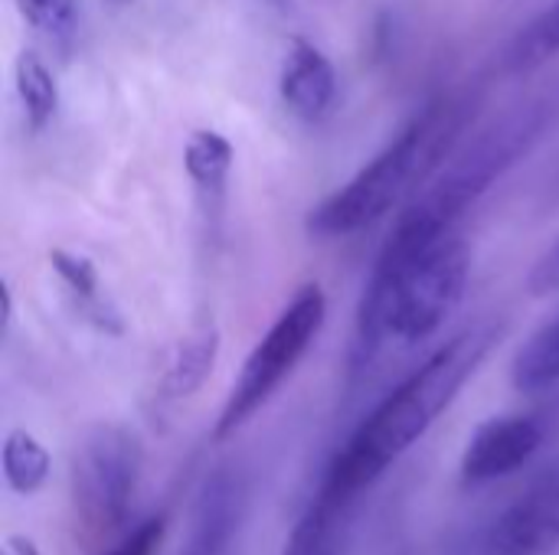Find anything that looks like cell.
Returning <instances> with one entry per match:
<instances>
[{
    "instance_id": "cell-1",
    "label": "cell",
    "mask_w": 559,
    "mask_h": 555,
    "mask_svg": "<svg viewBox=\"0 0 559 555\" xmlns=\"http://www.w3.org/2000/svg\"><path fill=\"white\" fill-rule=\"evenodd\" d=\"M501 337L504 324L481 321L442 343L354 429L344 448L331 458L321 487L360 500L383 478V471L439 422Z\"/></svg>"
},
{
    "instance_id": "cell-2",
    "label": "cell",
    "mask_w": 559,
    "mask_h": 555,
    "mask_svg": "<svg viewBox=\"0 0 559 555\" xmlns=\"http://www.w3.org/2000/svg\"><path fill=\"white\" fill-rule=\"evenodd\" d=\"M557 101L554 98H531L508 108L475 137H468L445 167L403 206L400 219L393 222L370 278L386 281L403 265H409L419 252H426L442 236L455 232L459 219L514 167L521 164L534 144L544 137L547 124L554 121Z\"/></svg>"
},
{
    "instance_id": "cell-3",
    "label": "cell",
    "mask_w": 559,
    "mask_h": 555,
    "mask_svg": "<svg viewBox=\"0 0 559 555\" xmlns=\"http://www.w3.org/2000/svg\"><path fill=\"white\" fill-rule=\"evenodd\" d=\"M475 105L478 101L468 92H449L432 98L367 167H360L341 190H334L308 213V236H354L370 222L383 219L403 196L413 200L419 186H426L459 150Z\"/></svg>"
},
{
    "instance_id": "cell-4",
    "label": "cell",
    "mask_w": 559,
    "mask_h": 555,
    "mask_svg": "<svg viewBox=\"0 0 559 555\" xmlns=\"http://www.w3.org/2000/svg\"><path fill=\"white\" fill-rule=\"evenodd\" d=\"M472 275V249L442 236L386 281H367L350 337V373H364L386 340L426 343L459 311Z\"/></svg>"
},
{
    "instance_id": "cell-5",
    "label": "cell",
    "mask_w": 559,
    "mask_h": 555,
    "mask_svg": "<svg viewBox=\"0 0 559 555\" xmlns=\"http://www.w3.org/2000/svg\"><path fill=\"white\" fill-rule=\"evenodd\" d=\"M328 317V298L321 285L308 281L295 291V298L282 307L275 324L265 330V337L249 350L223 409L213 425V438L226 442L236 435L295 373V366L305 360L311 343L318 340Z\"/></svg>"
},
{
    "instance_id": "cell-6",
    "label": "cell",
    "mask_w": 559,
    "mask_h": 555,
    "mask_svg": "<svg viewBox=\"0 0 559 555\" xmlns=\"http://www.w3.org/2000/svg\"><path fill=\"white\" fill-rule=\"evenodd\" d=\"M141 474V445L121 425L92 429L72 458V517L75 536L95 550L105 546L128 520Z\"/></svg>"
},
{
    "instance_id": "cell-7",
    "label": "cell",
    "mask_w": 559,
    "mask_h": 555,
    "mask_svg": "<svg viewBox=\"0 0 559 555\" xmlns=\"http://www.w3.org/2000/svg\"><path fill=\"white\" fill-rule=\"evenodd\" d=\"M559 546V461L498 514L478 540V555H550Z\"/></svg>"
},
{
    "instance_id": "cell-8",
    "label": "cell",
    "mask_w": 559,
    "mask_h": 555,
    "mask_svg": "<svg viewBox=\"0 0 559 555\" xmlns=\"http://www.w3.org/2000/svg\"><path fill=\"white\" fill-rule=\"evenodd\" d=\"M544 445V425L531 415H501L475 429L462 455V481L488 484L521 471Z\"/></svg>"
},
{
    "instance_id": "cell-9",
    "label": "cell",
    "mask_w": 559,
    "mask_h": 555,
    "mask_svg": "<svg viewBox=\"0 0 559 555\" xmlns=\"http://www.w3.org/2000/svg\"><path fill=\"white\" fill-rule=\"evenodd\" d=\"M246 520V484L236 471L223 468L206 478L197 494L187 543L177 555H233Z\"/></svg>"
},
{
    "instance_id": "cell-10",
    "label": "cell",
    "mask_w": 559,
    "mask_h": 555,
    "mask_svg": "<svg viewBox=\"0 0 559 555\" xmlns=\"http://www.w3.org/2000/svg\"><path fill=\"white\" fill-rule=\"evenodd\" d=\"M278 95L285 108L301 121L328 118L337 98V72L331 59L314 43L295 36L285 49V62L278 72Z\"/></svg>"
},
{
    "instance_id": "cell-11",
    "label": "cell",
    "mask_w": 559,
    "mask_h": 555,
    "mask_svg": "<svg viewBox=\"0 0 559 555\" xmlns=\"http://www.w3.org/2000/svg\"><path fill=\"white\" fill-rule=\"evenodd\" d=\"M216 357H219V327L213 321H203L190 334H183V340L170 347L160 379H157L160 399L167 402L190 399L210 379Z\"/></svg>"
},
{
    "instance_id": "cell-12",
    "label": "cell",
    "mask_w": 559,
    "mask_h": 555,
    "mask_svg": "<svg viewBox=\"0 0 559 555\" xmlns=\"http://www.w3.org/2000/svg\"><path fill=\"white\" fill-rule=\"evenodd\" d=\"M354 507L357 500L318 484V494L311 497L308 510L295 523L282 555H341L354 520Z\"/></svg>"
},
{
    "instance_id": "cell-13",
    "label": "cell",
    "mask_w": 559,
    "mask_h": 555,
    "mask_svg": "<svg viewBox=\"0 0 559 555\" xmlns=\"http://www.w3.org/2000/svg\"><path fill=\"white\" fill-rule=\"evenodd\" d=\"M49 265L59 275L62 288L72 294L75 314L85 324H92L102 334H124L121 314L102 298V281H98V268L92 265V258L69 252V249H49Z\"/></svg>"
},
{
    "instance_id": "cell-14",
    "label": "cell",
    "mask_w": 559,
    "mask_h": 555,
    "mask_svg": "<svg viewBox=\"0 0 559 555\" xmlns=\"http://www.w3.org/2000/svg\"><path fill=\"white\" fill-rule=\"evenodd\" d=\"M233 160H236V150L233 144L213 131V128H200L187 137L183 144V167H187V177L190 183L197 186L206 213H219L223 206V196H226V183H229V173H233Z\"/></svg>"
},
{
    "instance_id": "cell-15",
    "label": "cell",
    "mask_w": 559,
    "mask_h": 555,
    "mask_svg": "<svg viewBox=\"0 0 559 555\" xmlns=\"http://www.w3.org/2000/svg\"><path fill=\"white\" fill-rule=\"evenodd\" d=\"M511 383L521 393H544L559 383V317L534 330L511 363Z\"/></svg>"
},
{
    "instance_id": "cell-16",
    "label": "cell",
    "mask_w": 559,
    "mask_h": 555,
    "mask_svg": "<svg viewBox=\"0 0 559 555\" xmlns=\"http://www.w3.org/2000/svg\"><path fill=\"white\" fill-rule=\"evenodd\" d=\"M16 95L23 105L26 131L39 134L59 111V85L56 75L46 69V62L36 52L16 56Z\"/></svg>"
},
{
    "instance_id": "cell-17",
    "label": "cell",
    "mask_w": 559,
    "mask_h": 555,
    "mask_svg": "<svg viewBox=\"0 0 559 555\" xmlns=\"http://www.w3.org/2000/svg\"><path fill=\"white\" fill-rule=\"evenodd\" d=\"M49 451L23 429H13L7 438H3V481L13 494L20 497H29L36 494L46 478H49Z\"/></svg>"
},
{
    "instance_id": "cell-18",
    "label": "cell",
    "mask_w": 559,
    "mask_h": 555,
    "mask_svg": "<svg viewBox=\"0 0 559 555\" xmlns=\"http://www.w3.org/2000/svg\"><path fill=\"white\" fill-rule=\"evenodd\" d=\"M559 52V0H554L527 29L518 33V39L508 49V65L514 72H531L544 62H550Z\"/></svg>"
},
{
    "instance_id": "cell-19",
    "label": "cell",
    "mask_w": 559,
    "mask_h": 555,
    "mask_svg": "<svg viewBox=\"0 0 559 555\" xmlns=\"http://www.w3.org/2000/svg\"><path fill=\"white\" fill-rule=\"evenodd\" d=\"M16 10L49 39H66L75 29V0H16Z\"/></svg>"
},
{
    "instance_id": "cell-20",
    "label": "cell",
    "mask_w": 559,
    "mask_h": 555,
    "mask_svg": "<svg viewBox=\"0 0 559 555\" xmlns=\"http://www.w3.org/2000/svg\"><path fill=\"white\" fill-rule=\"evenodd\" d=\"M164 533H167V517H151L105 555H157L160 543H164Z\"/></svg>"
},
{
    "instance_id": "cell-21",
    "label": "cell",
    "mask_w": 559,
    "mask_h": 555,
    "mask_svg": "<svg viewBox=\"0 0 559 555\" xmlns=\"http://www.w3.org/2000/svg\"><path fill=\"white\" fill-rule=\"evenodd\" d=\"M527 291L534 298H547L559 291V242L534 265V272L527 275Z\"/></svg>"
},
{
    "instance_id": "cell-22",
    "label": "cell",
    "mask_w": 559,
    "mask_h": 555,
    "mask_svg": "<svg viewBox=\"0 0 559 555\" xmlns=\"http://www.w3.org/2000/svg\"><path fill=\"white\" fill-rule=\"evenodd\" d=\"M0 555H39V550L26 536H7L3 540V553Z\"/></svg>"
},
{
    "instance_id": "cell-23",
    "label": "cell",
    "mask_w": 559,
    "mask_h": 555,
    "mask_svg": "<svg viewBox=\"0 0 559 555\" xmlns=\"http://www.w3.org/2000/svg\"><path fill=\"white\" fill-rule=\"evenodd\" d=\"M10 321H13V294H10V285L3 281L0 285V327L7 330Z\"/></svg>"
},
{
    "instance_id": "cell-24",
    "label": "cell",
    "mask_w": 559,
    "mask_h": 555,
    "mask_svg": "<svg viewBox=\"0 0 559 555\" xmlns=\"http://www.w3.org/2000/svg\"><path fill=\"white\" fill-rule=\"evenodd\" d=\"M269 3H275V7H285L288 0H269Z\"/></svg>"
},
{
    "instance_id": "cell-25",
    "label": "cell",
    "mask_w": 559,
    "mask_h": 555,
    "mask_svg": "<svg viewBox=\"0 0 559 555\" xmlns=\"http://www.w3.org/2000/svg\"><path fill=\"white\" fill-rule=\"evenodd\" d=\"M108 3H115V7H121V3H128V0H108Z\"/></svg>"
}]
</instances>
